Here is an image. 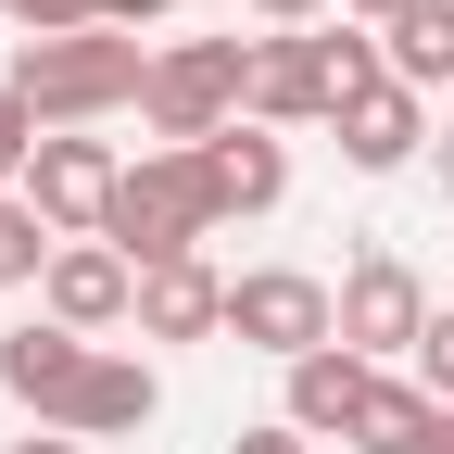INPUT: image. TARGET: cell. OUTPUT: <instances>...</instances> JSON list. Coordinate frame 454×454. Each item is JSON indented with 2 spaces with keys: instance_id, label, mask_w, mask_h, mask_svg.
I'll return each mask as SVG.
<instances>
[{
  "instance_id": "16",
  "label": "cell",
  "mask_w": 454,
  "mask_h": 454,
  "mask_svg": "<svg viewBox=\"0 0 454 454\" xmlns=\"http://www.w3.org/2000/svg\"><path fill=\"white\" fill-rule=\"evenodd\" d=\"M429 429H442L429 391H417V379H379L366 417H354V454H429Z\"/></svg>"
},
{
  "instance_id": "26",
  "label": "cell",
  "mask_w": 454,
  "mask_h": 454,
  "mask_svg": "<svg viewBox=\"0 0 454 454\" xmlns=\"http://www.w3.org/2000/svg\"><path fill=\"white\" fill-rule=\"evenodd\" d=\"M442 202H454V127H442Z\"/></svg>"
},
{
  "instance_id": "9",
  "label": "cell",
  "mask_w": 454,
  "mask_h": 454,
  "mask_svg": "<svg viewBox=\"0 0 454 454\" xmlns=\"http://www.w3.org/2000/svg\"><path fill=\"white\" fill-rule=\"evenodd\" d=\"M89 354L101 340H76V328H51V316H26V328H0V391L38 417V429H64V404H76V379H89Z\"/></svg>"
},
{
  "instance_id": "6",
  "label": "cell",
  "mask_w": 454,
  "mask_h": 454,
  "mask_svg": "<svg viewBox=\"0 0 454 454\" xmlns=\"http://www.w3.org/2000/svg\"><path fill=\"white\" fill-rule=\"evenodd\" d=\"M114 190H127V164H114V139H89V127L38 139V164H26V202H38L51 240H101V227H114Z\"/></svg>"
},
{
  "instance_id": "13",
  "label": "cell",
  "mask_w": 454,
  "mask_h": 454,
  "mask_svg": "<svg viewBox=\"0 0 454 454\" xmlns=\"http://www.w3.org/2000/svg\"><path fill=\"white\" fill-rule=\"evenodd\" d=\"M366 391H379V366H366V354H340V340H328V354H303V366H291V391H278V417H291L303 442H354Z\"/></svg>"
},
{
  "instance_id": "27",
  "label": "cell",
  "mask_w": 454,
  "mask_h": 454,
  "mask_svg": "<svg viewBox=\"0 0 454 454\" xmlns=\"http://www.w3.org/2000/svg\"><path fill=\"white\" fill-rule=\"evenodd\" d=\"M429 454H454V404H442V429H429Z\"/></svg>"
},
{
  "instance_id": "3",
  "label": "cell",
  "mask_w": 454,
  "mask_h": 454,
  "mask_svg": "<svg viewBox=\"0 0 454 454\" xmlns=\"http://www.w3.org/2000/svg\"><path fill=\"white\" fill-rule=\"evenodd\" d=\"M114 253H127L139 278L152 265H190L215 240V190H202V152H139L127 164V190H114V227H101Z\"/></svg>"
},
{
  "instance_id": "23",
  "label": "cell",
  "mask_w": 454,
  "mask_h": 454,
  "mask_svg": "<svg viewBox=\"0 0 454 454\" xmlns=\"http://www.w3.org/2000/svg\"><path fill=\"white\" fill-rule=\"evenodd\" d=\"M265 13V38H291V26H328V0H253Z\"/></svg>"
},
{
  "instance_id": "21",
  "label": "cell",
  "mask_w": 454,
  "mask_h": 454,
  "mask_svg": "<svg viewBox=\"0 0 454 454\" xmlns=\"http://www.w3.org/2000/svg\"><path fill=\"white\" fill-rule=\"evenodd\" d=\"M227 454H316V442H303L291 417H265V429H240V442H227Z\"/></svg>"
},
{
  "instance_id": "10",
  "label": "cell",
  "mask_w": 454,
  "mask_h": 454,
  "mask_svg": "<svg viewBox=\"0 0 454 454\" xmlns=\"http://www.w3.org/2000/svg\"><path fill=\"white\" fill-rule=\"evenodd\" d=\"M202 190H215V227L227 215H278V202H291V139L240 114L227 139H202Z\"/></svg>"
},
{
  "instance_id": "24",
  "label": "cell",
  "mask_w": 454,
  "mask_h": 454,
  "mask_svg": "<svg viewBox=\"0 0 454 454\" xmlns=\"http://www.w3.org/2000/svg\"><path fill=\"white\" fill-rule=\"evenodd\" d=\"M391 13H417V0H340V26H391Z\"/></svg>"
},
{
  "instance_id": "17",
  "label": "cell",
  "mask_w": 454,
  "mask_h": 454,
  "mask_svg": "<svg viewBox=\"0 0 454 454\" xmlns=\"http://www.w3.org/2000/svg\"><path fill=\"white\" fill-rule=\"evenodd\" d=\"M51 253H64V240L38 227V202H26V190H0V291H38Z\"/></svg>"
},
{
  "instance_id": "11",
  "label": "cell",
  "mask_w": 454,
  "mask_h": 454,
  "mask_svg": "<svg viewBox=\"0 0 454 454\" xmlns=\"http://www.w3.org/2000/svg\"><path fill=\"white\" fill-rule=\"evenodd\" d=\"M164 417V379H152V354H89V379H76V404H64V442H127V429H152Z\"/></svg>"
},
{
  "instance_id": "18",
  "label": "cell",
  "mask_w": 454,
  "mask_h": 454,
  "mask_svg": "<svg viewBox=\"0 0 454 454\" xmlns=\"http://www.w3.org/2000/svg\"><path fill=\"white\" fill-rule=\"evenodd\" d=\"M38 139H51V127H38V114H26L13 89H0V190H26V164H38Z\"/></svg>"
},
{
  "instance_id": "4",
  "label": "cell",
  "mask_w": 454,
  "mask_h": 454,
  "mask_svg": "<svg viewBox=\"0 0 454 454\" xmlns=\"http://www.w3.org/2000/svg\"><path fill=\"white\" fill-rule=\"evenodd\" d=\"M227 340H240V354L303 366V354H328V340H340V291H328L316 265H240V278H227Z\"/></svg>"
},
{
  "instance_id": "25",
  "label": "cell",
  "mask_w": 454,
  "mask_h": 454,
  "mask_svg": "<svg viewBox=\"0 0 454 454\" xmlns=\"http://www.w3.org/2000/svg\"><path fill=\"white\" fill-rule=\"evenodd\" d=\"M13 454H89V442H64V429H26V442H13Z\"/></svg>"
},
{
  "instance_id": "8",
  "label": "cell",
  "mask_w": 454,
  "mask_h": 454,
  "mask_svg": "<svg viewBox=\"0 0 454 454\" xmlns=\"http://www.w3.org/2000/svg\"><path fill=\"white\" fill-rule=\"evenodd\" d=\"M38 316H51V328H76V340L139 328V265L114 253V240H64V253H51V278H38Z\"/></svg>"
},
{
  "instance_id": "2",
  "label": "cell",
  "mask_w": 454,
  "mask_h": 454,
  "mask_svg": "<svg viewBox=\"0 0 454 454\" xmlns=\"http://www.w3.org/2000/svg\"><path fill=\"white\" fill-rule=\"evenodd\" d=\"M139 114H152V152H202V139H227V127L253 114V38H164Z\"/></svg>"
},
{
  "instance_id": "14",
  "label": "cell",
  "mask_w": 454,
  "mask_h": 454,
  "mask_svg": "<svg viewBox=\"0 0 454 454\" xmlns=\"http://www.w3.org/2000/svg\"><path fill=\"white\" fill-rule=\"evenodd\" d=\"M139 340H227V278L190 253V265H152L139 278Z\"/></svg>"
},
{
  "instance_id": "1",
  "label": "cell",
  "mask_w": 454,
  "mask_h": 454,
  "mask_svg": "<svg viewBox=\"0 0 454 454\" xmlns=\"http://www.w3.org/2000/svg\"><path fill=\"white\" fill-rule=\"evenodd\" d=\"M0 89L64 139V127H101V114H127L152 89V38H114V26H89V38H13Z\"/></svg>"
},
{
  "instance_id": "20",
  "label": "cell",
  "mask_w": 454,
  "mask_h": 454,
  "mask_svg": "<svg viewBox=\"0 0 454 454\" xmlns=\"http://www.w3.org/2000/svg\"><path fill=\"white\" fill-rule=\"evenodd\" d=\"M417 391H429V404H454V303H442L429 340H417Z\"/></svg>"
},
{
  "instance_id": "15",
  "label": "cell",
  "mask_w": 454,
  "mask_h": 454,
  "mask_svg": "<svg viewBox=\"0 0 454 454\" xmlns=\"http://www.w3.org/2000/svg\"><path fill=\"white\" fill-rule=\"evenodd\" d=\"M379 51H391V76H404L417 101H442V89H454V0H417V13H391V26H379Z\"/></svg>"
},
{
  "instance_id": "19",
  "label": "cell",
  "mask_w": 454,
  "mask_h": 454,
  "mask_svg": "<svg viewBox=\"0 0 454 454\" xmlns=\"http://www.w3.org/2000/svg\"><path fill=\"white\" fill-rule=\"evenodd\" d=\"M0 13H13L26 38H89V26H101V0H0Z\"/></svg>"
},
{
  "instance_id": "22",
  "label": "cell",
  "mask_w": 454,
  "mask_h": 454,
  "mask_svg": "<svg viewBox=\"0 0 454 454\" xmlns=\"http://www.w3.org/2000/svg\"><path fill=\"white\" fill-rule=\"evenodd\" d=\"M164 13H177V0H101V26H114V38H139V26H164Z\"/></svg>"
},
{
  "instance_id": "7",
  "label": "cell",
  "mask_w": 454,
  "mask_h": 454,
  "mask_svg": "<svg viewBox=\"0 0 454 454\" xmlns=\"http://www.w3.org/2000/svg\"><path fill=\"white\" fill-rule=\"evenodd\" d=\"M354 89L328 64V26H291V38H253V127H340Z\"/></svg>"
},
{
  "instance_id": "12",
  "label": "cell",
  "mask_w": 454,
  "mask_h": 454,
  "mask_svg": "<svg viewBox=\"0 0 454 454\" xmlns=\"http://www.w3.org/2000/svg\"><path fill=\"white\" fill-rule=\"evenodd\" d=\"M417 152H429V101L404 76H379L354 114H340V164H354V177H404Z\"/></svg>"
},
{
  "instance_id": "5",
  "label": "cell",
  "mask_w": 454,
  "mask_h": 454,
  "mask_svg": "<svg viewBox=\"0 0 454 454\" xmlns=\"http://www.w3.org/2000/svg\"><path fill=\"white\" fill-rule=\"evenodd\" d=\"M429 291H417V265L404 253H354V265H340V354H366L379 379H391V354H417V340H429Z\"/></svg>"
}]
</instances>
